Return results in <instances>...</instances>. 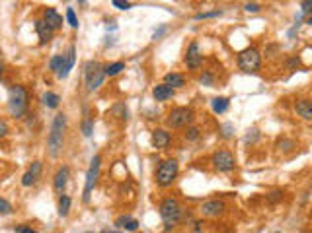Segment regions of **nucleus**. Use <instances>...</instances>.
<instances>
[{"label": "nucleus", "mask_w": 312, "mask_h": 233, "mask_svg": "<svg viewBox=\"0 0 312 233\" xmlns=\"http://www.w3.org/2000/svg\"><path fill=\"white\" fill-rule=\"evenodd\" d=\"M64 130H66V115L64 113H57L53 117V123L49 128V136H47V146H49L51 158H59L64 146Z\"/></svg>", "instance_id": "1"}, {"label": "nucleus", "mask_w": 312, "mask_h": 233, "mask_svg": "<svg viewBox=\"0 0 312 233\" xmlns=\"http://www.w3.org/2000/svg\"><path fill=\"white\" fill-rule=\"evenodd\" d=\"M158 214L162 218L166 229H172L174 225H178L180 221L184 220V208L180 204V200L174 197H166L160 200L158 204Z\"/></svg>", "instance_id": "2"}, {"label": "nucleus", "mask_w": 312, "mask_h": 233, "mask_svg": "<svg viewBox=\"0 0 312 233\" xmlns=\"http://www.w3.org/2000/svg\"><path fill=\"white\" fill-rule=\"evenodd\" d=\"M29 107V94L24 86L16 84L8 91V111L14 119H22Z\"/></svg>", "instance_id": "3"}, {"label": "nucleus", "mask_w": 312, "mask_h": 233, "mask_svg": "<svg viewBox=\"0 0 312 233\" xmlns=\"http://www.w3.org/2000/svg\"><path fill=\"white\" fill-rule=\"evenodd\" d=\"M106 78V66H101L98 61H88L84 64V82H86L88 91L100 89Z\"/></svg>", "instance_id": "4"}, {"label": "nucleus", "mask_w": 312, "mask_h": 233, "mask_svg": "<svg viewBox=\"0 0 312 233\" xmlns=\"http://www.w3.org/2000/svg\"><path fill=\"white\" fill-rule=\"evenodd\" d=\"M178 173H180V163L176 160H164L160 165H158V169H156V184L160 187V189H168V187H172L176 181V177H178Z\"/></svg>", "instance_id": "5"}, {"label": "nucleus", "mask_w": 312, "mask_h": 233, "mask_svg": "<svg viewBox=\"0 0 312 233\" xmlns=\"http://www.w3.org/2000/svg\"><path fill=\"white\" fill-rule=\"evenodd\" d=\"M260 66H262V55H260V51L256 49V47H248V49L238 53V68L242 72H258Z\"/></svg>", "instance_id": "6"}, {"label": "nucleus", "mask_w": 312, "mask_h": 233, "mask_svg": "<svg viewBox=\"0 0 312 233\" xmlns=\"http://www.w3.org/2000/svg\"><path fill=\"white\" fill-rule=\"evenodd\" d=\"M195 121V113L191 107H174L166 117V124L170 128H184Z\"/></svg>", "instance_id": "7"}, {"label": "nucleus", "mask_w": 312, "mask_h": 233, "mask_svg": "<svg viewBox=\"0 0 312 233\" xmlns=\"http://www.w3.org/2000/svg\"><path fill=\"white\" fill-rule=\"evenodd\" d=\"M100 169H101V156H94L92 161H90V167L86 171V179H84V193H82V200L84 202H90V195L94 191V187L100 179Z\"/></svg>", "instance_id": "8"}, {"label": "nucleus", "mask_w": 312, "mask_h": 233, "mask_svg": "<svg viewBox=\"0 0 312 233\" xmlns=\"http://www.w3.org/2000/svg\"><path fill=\"white\" fill-rule=\"evenodd\" d=\"M213 167L221 173H230L234 171L236 167V160H234V154L228 152V150H217L213 154Z\"/></svg>", "instance_id": "9"}, {"label": "nucleus", "mask_w": 312, "mask_h": 233, "mask_svg": "<svg viewBox=\"0 0 312 233\" xmlns=\"http://www.w3.org/2000/svg\"><path fill=\"white\" fill-rule=\"evenodd\" d=\"M186 66L189 70H199L203 64V55H201V47L197 41H191L186 51Z\"/></svg>", "instance_id": "10"}, {"label": "nucleus", "mask_w": 312, "mask_h": 233, "mask_svg": "<svg viewBox=\"0 0 312 233\" xmlns=\"http://www.w3.org/2000/svg\"><path fill=\"white\" fill-rule=\"evenodd\" d=\"M225 210H226V204L223 200H207L201 206V214L207 216V218H219V216L225 214Z\"/></svg>", "instance_id": "11"}, {"label": "nucleus", "mask_w": 312, "mask_h": 233, "mask_svg": "<svg viewBox=\"0 0 312 233\" xmlns=\"http://www.w3.org/2000/svg\"><path fill=\"white\" fill-rule=\"evenodd\" d=\"M68 179H71V169H68V165L59 167L57 173H55V177H53V189H55V193L62 195L64 189H66V184H68Z\"/></svg>", "instance_id": "12"}, {"label": "nucleus", "mask_w": 312, "mask_h": 233, "mask_svg": "<svg viewBox=\"0 0 312 233\" xmlns=\"http://www.w3.org/2000/svg\"><path fill=\"white\" fill-rule=\"evenodd\" d=\"M172 142V134L166 128H154L152 130V146L156 150H166Z\"/></svg>", "instance_id": "13"}, {"label": "nucleus", "mask_w": 312, "mask_h": 233, "mask_svg": "<svg viewBox=\"0 0 312 233\" xmlns=\"http://www.w3.org/2000/svg\"><path fill=\"white\" fill-rule=\"evenodd\" d=\"M75 62H76V47L75 45H71L68 53H66V55H64V59H62V66H61V70H59V74H57V78L64 80V78L71 74L73 66H75Z\"/></svg>", "instance_id": "14"}, {"label": "nucleus", "mask_w": 312, "mask_h": 233, "mask_svg": "<svg viewBox=\"0 0 312 233\" xmlns=\"http://www.w3.org/2000/svg\"><path fill=\"white\" fill-rule=\"evenodd\" d=\"M43 22L49 25L53 31L61 29L62 24H64V22H62V16L57 12L55 8H45V10H43Z\"/></svg>", "instance_id": "15"}, {"label": "nucleus", "mask_w": 312, "mask_h": 233, "mask_svg": "<svg viewBox=\"0 0 312 233\" xmlns=\"http://www.w3.org/2000/svg\"><path fill=\"white\" fill-rule=\"evenodd\" d=\"M39 175H41V161H33L31 167L24 173V177H22V184H24V187H33V184L38 183Z\"/></svg>", "instance_id": "16"}, {"label": "nucleus", "mask_w": 312, "mask_h": 233, "mask_svg": "<svg viewBox=\"0 0 312 233\" xmlns=\"http://www.w3.org/2000/svg\"><path fill=\"white\" fill-rule=\"evenodd\" d=\"M295 113L304 121H312V99H297L295 101Z\"/></svg>", "instance_id": "17"}, {"label": "nucleus", "mask_w": 312, "mask_h": 233, "mask_svg": "<svg viewBox=\"0 0 312 233\" xmlns=\"http://www.w3.org/2000/svg\"><path fill=\"white\" fill-rule=\"evenodd\" d=\"M176 96V89L172 86H168V84H158V86L152 87V98L156 99V101H168V99H172Z\"/></svg>", "instance_id": "18"}, {"label": "nucleus", "mask_w": 312, "mask_h": 233, "mask_svg": "<svg viewBox=\"0 0 312 233\" xmlns=\"http://www.w3.org/2000/svg\"><path fill=\"white\" fill-rule=\"evenodd\" d=\"M33 27H36V31H38L39 43H41V45L49 43L51 39H53V29L43 22V18H41V20H36V22H33Z\"/></svg>", "instance_id": "19"}, {"label": "nucleus", "mask_w": 312, "mask_h": 233, "mask_svg": "<svg viewBox=\"0 0 312 233\" xmlns=\"http://www.w3.org/2000/svg\"><path fill=\"white\" fill-rule=\"evenodd\" d=\"M115 225H117L119 229H123V231H137L138 220H135V218L129 216V214H125V216H119V218L115 220Z\"/></svg>", "instance_id": "20"}, {"label": "nucleus", "mask_w": 312, "mask_h": 233, "mask_svg": "<svg viewBox=\"0 0 312 233\" xmlns=\"http://www.w3.org/2000/svg\"><path fill=\"white\" fill-rule=\"evenodd\" d=\"M164 84H168V86H172L176 89V87H184V84H186V80H184V76L178 72H170L164 76Z\"/></svg>", "instance_id": "21"}, {"label": "nucleus", "mask_w": 312, "mask_h": 233, "mask_svg": "<svg viewBox=\"0 0 312 233\" xmlns=\"http://www.w3.org/2000/svg\"><path fill=\"white\" fill-rule=\"evenodd\" d=\"M71 204H73V200H71L68 195H61V197H59L57 210H59V216H61V218H66V216H68V212H71Z\"/></svg>", "instance_id": "22"}, {"label": "nucleus", "mask_w": 312, "mask_h": 233, "mask_svg": "<svg viewBox=\"0 0 312 233\" xmlns=\"http://www.w3.org/2000/svg\"><path fill=\"white\" fill-rule=\"evenodd\" d=\"M211 107L217 115H223V113H226L228 107H230V101H228L226 98H215L211 101Z\"/></svg>", "instance_id": "23"}, {"label": "nucleus", "mask_w": 312, "mask_h": 233, "mask_svg": "<svg viewBox=\"0 0 312 233\" xmlns=\"http://www.w3.org/2000/svg\"><path fill=\"white\" fill-rule=\"evenodd\" d=\"M43 105L47 107V109H57L59 107V103H61V98L57 96V94H53V91H47V94H43Z\"/></svg>", "instance_id": "24"}, {"label": "nucleus", "mask_w": 312, "mask_h": 233, "mask_svg": "<svg viewBox=\"0 0 312 233\" xmlns=\"http://www.w3.org/2000/svg\"><path fill=\"white\" fill-rule=\"evenodd\" d=\"M80 128H82V134L86 136V138H90V136L94 134V117L86 115L82 119V123H80Z\"/></svg>", "instance_id": "25"}, {"label": "nucleus", "mask_w": 312, "mask_h": 233, "mask_svg": "<svg viewBox=\"0 0 312 233\" xmlns=\"http://www.w3.org/2000/svg\"><path fill=\"white\" fill-rule=\"evenodd\" d=\"M123 70H125V62H112V64L106 66V76L113 78V76H117V74L123 72Z\"/></svg>", "instance_id": "26"}, {"label": "nucleus", "mask_w": 312, "mask_h": 233, "mask_svg": "<svg viewBox=\"0 0 312 233\" xmlns=\"http://www.w3.org/2000/svg\"><path fill=\"white\" fill-rule=\"evenodd\" d=\"M62 59H64V55H55V57H51V61H49L51 72L59 74V70H61V66H62Z\"/></svg>", "instance_id": "27"}, {"label": "nucleus", "mask_w": 312, "mask_h": 233, "mask_svg": "<svg viewBox=\"0 0 312 233\" xmlns=\"http://www.w3.org/2000/svg\"><path fill=\"white\" fill-rule=\"evenodd\" d=\"M199 136H201V128H197V126H189L186 130L187 142H195V140H199Z\"/></svg>", "instance_id": "28"}, {"label": "nucleus", "mask_w": 312, "mask_h": 233, "mask_svg": "<svg viewBox=\"0 0 312 233\" xmlns=\"http://www.w3.org/2000/svg\"><path fill=\"white\" fill-rule=\"evenodd\" d=\"M66 22H68V25L73 27V29H78V18H76L75 14V8H66Z\"/></svg>", "instance_id": "29"}, {"label": "nucleus", "mask_w": 312, "mask_h": 233, "mask_svg": "<svg viewBox=\"0 0 312 233\" xmlns=\"http://www.w3.org/2000/svg\"><path fill=\"white\" fill-rule=\"evenodd\" d=\"M0 214L2 216H8V214H12V204L6 200V198L0 197Z\"/></svg>", "instance_id": "30"}, {"label": "nucleus", "mask_w": 312, "mask_h": 233, "mask_svg": "<svg viewBox=\"0 0 312 233\" xmlns=\"http://www.w3.org/2000/svg\"><path fill=\"white\" fill-rule=\"evenodd\" d=\"M112 6L117 10H129L131 8V2L129 0H112Z\"/></svg>", "instance_id": "31"}, {"label": "nucleus", "mask_w": 312, "mask_h": 233, "mask_svg": "<svg viewBox=\"0 0 312 233\" xmlns=\"http://www.w3.org/2000/svg\"><path fill=\"white\" fill-rule=\"evenodd\" d=\"M232 132H234V128H232V124H223V126H221V136H223V138H226V140H228V138H232Z\"/></svg>", "instance_id": "32"}, {"label": "nucleus", "mask_w": 312, "mask_h": 233, "mask_svg": "<svg viewBox=\"0 0 312 233\" xmlns=\"http://www.w3.org/2000/svg\"><path fill=\"white\" fill-rule=\"evenodd\" d=\"M300 14H302V16L312 14V0H302V2H300Z\"/></svg>", "instance_id": "33"}, {"label": "nucleus", "mask_w": 312, "mask_h": 233, "mask_svg": "<svg viewBox=\"0 0 312 233\" xmlns=\"http://www.w3.org/2000/svg\"><path fill=\"white\" fill-rule=\"evenodd\" d=\"M281 198H283V191H273V193L267 197V202H269V204H275V202L281 200Z\"/></svg>", "instance_id": "34"}, {"label": "nucleus", "mask_w": 312, "mask_h": 233, "mask_svg": "<svg viewBox=\"0 0 312 233\" xmlns=\"http://www.w3.org/2000/svg\"><path fill=\"white\" fill-rule=\"evenodd\" d=\"M244 10H246V12H252V14H256V12H260V10H262V6H260V4H258V2H248V4H246V6H244Z\"/></svg>", "instance_id": "35"}, {"label": "nucleus", "mask_w": 312, "mask_h": 233, "mask_svg": "<svg viewBox=\"0 0 312 233\" xmlns=\"http://www.w3.org/2000/svg\"><path fill=\"white\" fill-rule=\"evenodd\" d=\"M217 16H221L219 10H215V12H201L195 16V20H207V18H217Z\"/></svg>", "instance_id": "36"}, {"label": "nucleus", "mask_w": 312, "mask_h": 233, "mask_svg": "<svg viewBox=\"0 0 312 233\" xmlns=\"http://www.w3.org/2000/svg\"><path fill=\"white\" fill-rule=\"evenodd\" d=\"M203 86H213V74L211 72H203V76H201L199 80Z\"/></svg>", "instance_id": "37"}, {"label": "nucleus", "mask_w": 312, "mask_h": 233, "mask_svg": "<svg viewBox=\"0 0 312 233\" xmlns=\"http://www.w3.org/2000/svg\"><path fill=\"white\" fill-rule=\"evenodd\" d=\"M8 132H10V126H8V123L0 119V138H6Z\"/></svg>", "instance_id": "38"}, {"label": "nucleus", "mask_w": 312, "mask_h": 233, "mask_svg": "<svg viewBox=\"0 0 312 233\" xmlns=\"http://www.w3.org/2000/svg\"><path fill=\"white\" fill-rule=\"evenodd\" d=\"M299 66H300V59H299V57H293V59L287 62L289 70H295V68H299Z\"/></svg>", "instance_id": "39"}, {"label": "nucleus", "mask_w": 312, "mask_h": 233, "mask_svg": "<svg viewBox=\"0 0 312 233\" xmlns=\"http://www.w3.org/2000/svg\"><path fill=\"white\" fill-rule=\"evenodd\" d=\"M16 233H39V231H36V229L29 227V225H18V227H16Z\"/></svg>", "instance_id": "40"}, {"label": "nucleus", "mask_w": 312, "mask_h": 233, "mask_svg": "<svg viewBox=\"0 0 312 233\" xmlns=\"http://www.w3.org/2000/svg\"><path fill=\"white\" fill-rule=\"evenodd\" d=\"M164 33H166V25H160V29H158V31H154V35H152V39L156 41V39H160V37H162Z\"/></svg>", "instance_id": "41"}, {"label": "nucleus", "mask_w": 312, "mask_h": 233, "mask_svg": "<svg viewBox=\"0 0 312 233\" xmlns=\"http://www.w3.org/2000/svg\"><path fill=\"white\" fill-rule=\"evenodd\" d=\"M100 233H119L117 229H103V231H100Z\"/></svg>", "instance_id": "42"}, {"label": "nucleus", "mask_w": 312, "mask_h": 233, "mask_svg": "<svg viewBox=\"0 0 312 233\" xmlns=\"http://www.w3.org/2000/svg\"><path fill=\"white\" fill-rule=\"evenodd\" d=\"M2 72H4V64L0 62V78H2Z\"/></svg>", "instance_id": "43"}, {"label": "nucleus", "mask_w": 312, "mask_h": 233, "mask_svg": "<svg viewBox=\"0 0 312 233\" xmlns=\"http://www.w3.org/2000/svg\"><path fill=\"white\" fill-rule=\"evenodd\" d=\"M78 4H80V6H84V4H86V0H78Z\"/></svg>", "instance_id": "44"}, {"label": "nucleus", "mask_w": 312, "mask_h": 233, "mask_svg": "<svg viewBox=\"0 0 312 233\" xmlns=\"http://www.w3.org/2000/svg\"><path fill=\"white\" fill-rule=\"evenodd\" d=\"M308 25H312V16L308 18Z\"/></svg>", "instance_id": "45"}, {"label": "nucleus", "mask_w": 312, "mask_h": 233, "mask_svg": "<svg viewBox=\"0 0 312 233\" xmlns=\"http://www.w3.org/2000/svg\"><path fill=\"white\" fill-rule=\"evenodd\" d=\"M275 233H281V231H275Z\"/></svg>", "instance_id": "46"}]
</instances>
